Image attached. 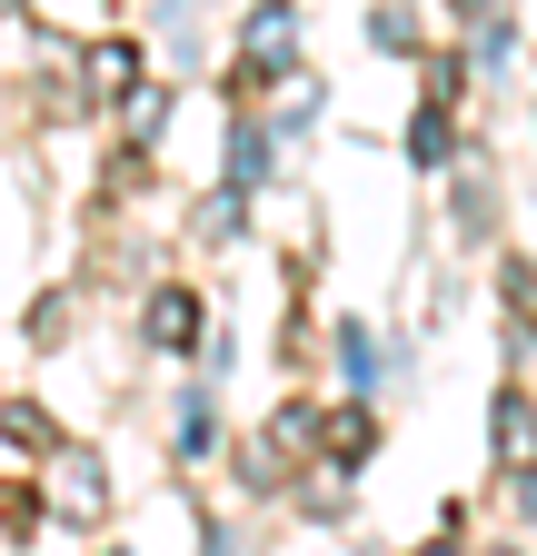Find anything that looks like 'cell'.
Here are the masks:
<instances>
[{"instance_id":"cell-10","label":"cell","mask_w":537,"mask_h":556,"mask_svg":"<svg viewBox=\"0 0 537 556\" xmlns=\"http://www.w3.org/2000/svg\"><path fill=\"white\" fill-rule=\"evenodd\" d=\"M458 11H488V0H458Z\"/></svg>"},{"instance_id":"cell-11","label":"cell","mask_w":537,"mask_h":556,"mask_svg":"<svg viewBox=\"0 0 537 556\" xmlns=\"http://www.w3.org/2000/svg\"><path fill=\"white\" fill-rule=\"evenodd\" d=\"M0 11H21V0H0Z\"/></svg>"},{"instance_id":"cell-6","label":"cell","mask_w":537,"mask_h":556,"mask_svg":"<svg viewBox=\"0 0 537 556\" xmlns=\"http://www.w3.org/2000/svg\"><path fill=\"white\" fill-rule=\"evenodd\" d=\"M259 169H268V139H259V129H239V139H229V189H249Z\"/></svg>"},{"instance_id":"cell-3","label":"cell","mask_w":537,"mask_h":556,"mask_svg":"<svg viewBox=\"0 0 537 556\" xmlns=\"http://www.w3.org/2000/svg\"><path fill=\"white\" fill-rule=\"evenodd\" d=\"M498 447H508V467H537V407L527 397H498Z\"/></svg>"},{"instance_id":"cell-5","label":"cell","mask_w":537,"mask_h":556,"mask_svg":"<svg viewBox=\"0 0 537 556\" xmlns=\"http://www.w3.org/2000/svg\"><path fill=\"white\" fill-rule=\"evenodd\" d=\"M129 70H140V50H129V40H100V50H90V90H100V100L129 90Z\"/></svg>"},{"instance_id":"cell-9","label":"cell","mask_w":537,"mask_h":556,"mask_svg":"<svg viewBox=\"0 0 537 556\" xmlns=\"http://www.w3.org/2000/svg\"><path fill=\"white\" fill-rule=\"evenodd\" d=\"M409 160H428V169H438V160H448V119H438V110H428V119H419V129H409Z\"/></svg>"},{"instance_id":"cell-2","label":"cell","mask_w":537,"mask_h":556,"mask_svg":"<svg viewBox=\"0 0 537 556\" xmlns=\"http://www.w3.org/2000/svg\"><path fill=\"white\" fill-rule=\"evenodd\" d=\"M50 507H60V517H100V507H110V477H100V457H60V477H50Z\"/></svg>"},{"instance_id":"cell-1","label":"cell","mask_w":537,"mask_h":556,"mask_svg":"<svg viewBox=\"0 0 537 556\" xmlns=\"http://www.w3.org/2000/svg\"><path fill=\"white\" fill-rule=\"evenodd\" d=\"M289 40H299V11H289V0H259V11H249V30H239V50H249V80L289 70Z\"/></svg>"},{"instance_id":"cell-8","label":"cell","mask_w":537,"mask_h":556,"mask_svg":"<svg viewBox=\"0 0 537 556\" xmlns=\"http://www.w3.org/2000/svg\"><path fill=\"white\" fill-rule=\"evenodd\" d=\"M319 438H328V457H369V417L349 407V417H328V428H319Z\"/></svg>"},{"instance_id":"cell-7","label":"cell","mask_w":537,"mask_h":556,"mask_svg":"<svg viewBox=\"0 0 537 556\" xmlns=\"http://www.w3.org/2000/svg\"><path fill=\"white\" fill-rule=\"evenodd\" d=\"M0 438H21V447H40V438H50V417H40L30 397H11V407H0Z\"/></svg>"},{"instance_id":"cell-4","label":"cell","mask_w":537,"mask_h":556,"mask_svg":"<svg viewBox=\"0 0 537 556\" xmlns=\"http://www.w3.org/2000/svg\"><path fill=\"white\" fill-rule=\"evenodd\" d=\"M150 338H160V348H189V338H199V299L160 289V299H150Z\"/></svg>"}]
</instances>
